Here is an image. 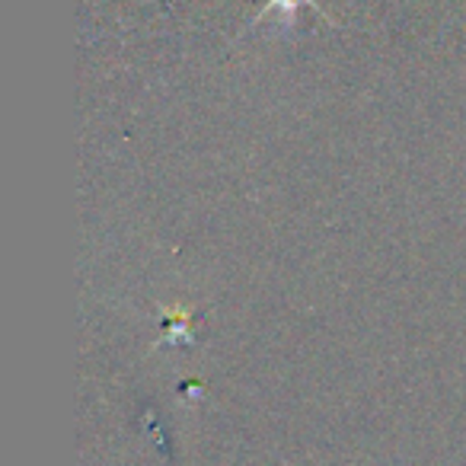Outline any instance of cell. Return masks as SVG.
Masks as SVG:
<instances>
[{"label": "cell", "mask_w": 466, "mask_h": 466, "mask_svg": "<svg viewBox=\"0 0 466 466\" xmlns=\"http://www.w3.org/2000/svg\"><path fill=\"white\" fill-rule=\"evenodd\" d=\"M304 4H310V7H317L313 0H268L266 7H262L259 14H256V20H266V16L272 14V10H281V14H285L288 20H291L294 10H300V7H304ZM256 20H253V23H256Z\"/></svg>", "instance_id": "obj_1"}]
</instances>
